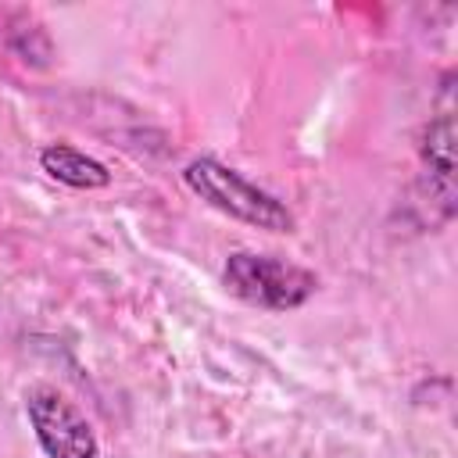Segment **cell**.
<instances>
[{"mask_svg": "<svg viewBox=\"0 0 458 458\" xmlns=\"http://www.w3.org/2000/svg\"><path fill=\"white\" fill-rule=\"evenodd\" d=\"M182 182L208 200L211 208H218L222 215L247 222L254 229H268V233H293V215L283 200H276L272 193H265L261 186H254L250 179H243L236 168L222 165L218 157H193L182 168Z\"/></svg>", "mask_w": 458, "mask_h": 458, "instance_id": "1", "label": "cell"}, {"mask_svg": "<svg viewBox=\"0 0 458 458\" xmlns=\"http://www.w3.org/2000/svg\"><path fill=\"white\" fill-rule=\"evenodd\" d=\"M222 283L229 286V293L265 311H293L318 290V276L311 268L254 250H233L225 258Z\"/></svg>", "mask_w": 458, "mask_h": 458, "instance_id": "2", "label": "cell"}, {"mask_svg": "<svg viewBox=\"0 0 458 458\" xmlns=\"http://www.w3.org/2000/svg\"><path fill=\"white\" fill-rule=\"evenodd\" d=\"M25 411L47 458H97L100 444L93 426L54 386H32L25 394Z\"/></svg>", "mask_w": 458, "mask_h": 458, "instance_id": "3", "label": "cell"}, {"mask_svg": "<svg viewBox=\"0 0 458 458\" xmlns=\"http://www.w3.org/2000/svg\"><path fill=\"white\" fill-rule=\"evenodd\" d=\"M39 168L72 190H104L111 182L107 165H100L97 157L82 154L72 143H47L39 150Z\"/></svg>", "mask_w": 458, "mask_h": 458, "instance_id": "4", "label": "cell"}, {"mask_svg": "<svg viewBox=\"0 0 458 458\" xmlns=\"http://www.w3.org/2000/svg\"><path fill=\"white\" fill-rule=\"evenodd\" d=\"M422 157H426L429 172L440 179L444 197L451 200V179H454V125H451V114H440V118L426 129Z\"/></svg>", "mask_w": 458, "mask_h": 458, "instance_id": "5", "label": "cell"}]
</instances>
